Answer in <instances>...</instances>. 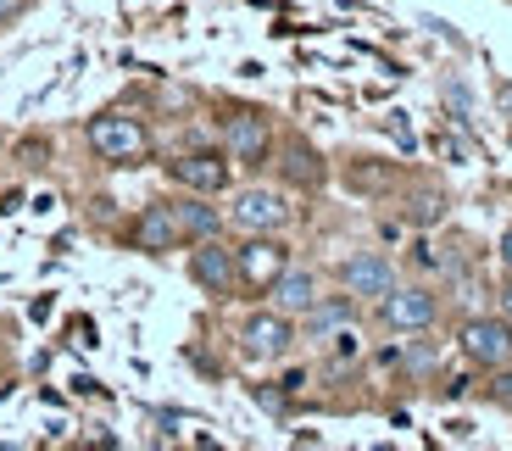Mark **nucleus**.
Segmentation results:
<instances>
[{"label": "nucleus", "instance_id": "423d86ee", "mask_svg": "<svg viewBox=\"0 0 512 451\" xmlns=\"http://www.w3.org/2000/svg\"><path fill=\"white\" fill-rule=\"evenodd\" d=\"M223 151H229V162H240V168H262V162L273 156V123H268V112L240 106V112L223 123Z\"/></svg>", "mask_w": 512, "mask_h": 451}, {"label": "nucleus", "instance_id": "39448f33", "mask_svg": "<svg viewBox=\"0 0 512 451\" xmlns=\"http://www.w3.org/2000/svg\"><path fill=\"white\" fill-rule=\"evenodd\" d=\"M290 346H295V318L290 312L262 307V312H251V318L240 323V351L251 362H279V357H290Z\"/></svg>", "mask_w": 512, "mask_h": 451}, {"label": "nucleus", "instance_id": "ddd939ff", "mask_svg": "<svg viewBox=\"0 0 512 451\" xmlns=\"http://www.w3.org/2000/svg\"><path fill=\"white\" fill-rule=\"evenodd\" d=\"M323 301V279L312 268H284L279 279L268 284V307H279V312H290V318H301V312H312Z\"/></svg>", "mask_w": 512, "mask_h": 451}, {"label": "nucleus", "instance_id": "f8f14e48", "mask_svg": "<svg viewBox=\"0 0 512 451\" xmlns=\"http://www.w3.org/2000/svg\"><path fill=\"white\" fill-rule=\"evenodd\" d=\"M128 240H134V251H151V257H162V251H179L184 234H179L173 207H167V201H151V207H140V218H134Z\"/></svg>", "mask_w": 512, "mask_h": 451}, {"label": "nucleus", "instance_id": "6ab92c4d", "mask_svg": "<svg viewBox=\"0 0 512 451\" xmlns=\"http://www.w3.org/2000/svg\"><path fill=\"white\" fill-rule=\"evenodd\" d=\"M501 318H512V273H507V284H501Z\"/></svg>", "mask_w": 512, "mask_h": 451}, {"label": "nucleus", "instance_id": "7ed1b4c3", "mask_svg": "<svg viewBox=\"0 0 512 451\" xmlns=\"http://www.w3.org/2000/svg\"><path fill=\"white\" fill-rule=\"evenodd\" d=\"M457 346L462 357L474 362V368H507L512 362V318H501V312H479V318H468L457 329Z\"/></svg>", "mask_w": 512, "mask_h": 451}, {"label": "nucleus", "instance_id": "2eb2a0df", "mask_svg": "<svg viewBox=\"0 0 512 451\" xmlns=\"http://www.w3.org/2000/svg\"><path fill=\"white\" fill-rule=\"evenodd\" d=\"M357 318V296H323L312 312H301V329H307V340H329V335H340L346 323Z\"/></svg>", "mask_w": 512, "mask_h": 451}, {"label": "nucleus", "instance_id": "aec40b11", "mask_svg": "<svg viewBox=\"0 0 512 451\" xmlns=\"http://www.w3.org/2000/svg\"><path fill=\"white\" fill-rule=\"evenodd\" d=\"M501 268H507V273H512V229H507V234H501Z\"/></svg>", "mask_w": 512, "mask_h": 451}, {"label": "nucleus", "instance_id": "a211bd4d", "mask_svg": "<svg viewBox=\"0 0 512 451\" xmlns=\"http://www.w3.org/2000/svg\"><path fill=\"white\" fill-rule=\"evenodd\" d=\"M28 6H34V0H0V28H6V23H17V17L28 12Z\"/></svg>", "mask_w": 512, "mask_h": 451}, {"label": "nucleus", "instance_id": "6e6552de", "mask_svg": "<svg viewBox=\"0 0 512 451\" xmlns=\"http://www.w3.org/2000/svg\"><path fill=\"white\" fill-rule=\"evenodd\" d=\"M435 318H440V301H435V290H423V284H396V290L379 301V323L396 329V335H423V329H435Z\"/></svg>", "mask_w": 512, "mask_h": 451}, {"label": "nucleus", "instance_id": "9d476101", "mask_svg": "<svg viewBox=\"0 0 512 451\" xmlns=\"http://www.w3.org/2000/svg\"><path fill=\"white\" fill-rule=\"evenodd\" d=\"M340 284L357 301H384L396 290V262L384 257V251H357V257L340 262Z\"/></svg>", "mask_w": 512, "mask_h": 451}, {"label": "nucleus", "instance_id": "4468645a", "mask_svg": "<svg viewBox=\"0 0 512 451\" xmlns=\"http://www.w3.org/2000/svg\"><path fill=\"white\" fill-rule=\"evenodd\" d=\"M173 207V218H179V234L184 240H212V234H223V212L212 207V195H195V190H184L179 201H167Z\"/></svg>", "mask_w": 512, "mask_h": 451}, {"label": "nucleus", "instance_id": "dca6fc26", "mask_svg": "<svg viewBox=\"0 0 512 451\" xmlns=\"http://www.w3.org/2000/svg\"><path fill=\"white\" fill-rule=\"evenodd\" d=\"M407 218L418 223V229H429V223H440V218H446V195H440V190H423V195H412Z\"/></svg>", "mask_w": 512, "mask_h": 451}, {"label": "nucleus", "instance_id": "f257e3e1", "mask_svg": "<svg viewBox=\"0 0 512 451\" xmlns=\"http://www.w3.org/2000/svg\"><path fill=\"white\" fill-rule=\"evenodd\" d=\"M90 151L101 156V162H117V168H140L145 156H151V134H145L140 117L101 112L90 123Z\"/></svg>", "mask_w": 512, "mask_h": 451}, {"label": "nucleus", "instance_id": "20e7f679", "mask_svg": "<svg viewBox=\"0 0 512 451\" xmlns=\"http://www.w3.org/2000/svg\"><path fill=\"white\" fill-rule=\"evenodd\" d=\"M190 279L201 284L212 301H234V290H240V262H234V245H223V234H212V240H195V251H190Z\"/></svg>", "mask_w": 512, "mask_h": 451}, {"label": "nucleus", "instance_id": "f3484780", "mask_svg": "<svg viewBox=\"0 0 512 451\" xmlns=\"http://www.w3.org/2000/svg\"><path fill=\"white\" fill-rule=\"evenodd\" d=\"M485 401H490V407H501V413H512V362H507V368H490Z\"/></svg>", "mask_w": 512, "mask_h": 451}, {"label": "nucleus", "instance_id": "0eeeda50", "mask_svg": "<svg viewBox=\"0 0 512 451\" xmlns=\"http://www.w3.org/2000/svg\"><path fill=\"white\" fill-rule=\"evenodd\" d=\"M234 262H240V284L268 296V284L290 268V245L279 234H245V245H234Z\"/></svg>", "mask_w": 512, "mask_h": 451}, {"label": "nucleus", "instance_id": "1a4fd4ad", "mask_svg": "<svg viewBox=\"0 0 512 451\" xmlns=\"http://www.w3.org/2000/svg\"><path fill=\"white\" fill-rule=\"evenodd\" d=\"M167 179L195 195H223L234 179V162H229V151H184L167 162Z\"/></svg>", "mask_w": 512, "mask_h": 451}, {"label": "nucleus", "instance_id": "f03ea898", "mask_svg": "<svg viewBox=\"0 0 512 451\" xmlns=\"http://www.w3.org/2000/svg\"><path fill=\"white\" fill-rule=\"evenodd\" d=\"M290 218H295L290 195L273 190V184H245V190H234V201H229V223L240 234H284Z\"/></svg>", "mask_w": 512, "mask_h": 451}, {"label": "nucleus", "instance_id": "9b49d317", "mask_svg": "<svg viewBox=\"0 0 512 451\" xmlns=\"http://www.w3.org/2000/svg\"><path fill=\"white\" fill-rule=\"evenodd\" d=\"M279 173L290 190H323L329 184V162H323V151L312 140H301V134H290L279 151Z\"/></svg>", "mask_w": 512, "mask_h": 451}]
</instances>
